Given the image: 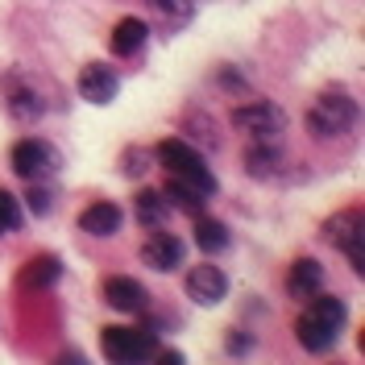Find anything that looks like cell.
Masks as SVG:
<instances>
[{
  "instance_id": "23",
  "label": "cell",
  "mask_w": 365,
  "mask_h": 365,
  "mask_svg": "<svg viewBox=\"0 0 365 365\" xmlns=\"http://www.w3.org/2000/svg\"><path fill=\"white\" fill-rule=\"evenodd\" d=\"M150 4H154V9H162V13H170V17L191 9V0H150Z\"/></svg>"
},
{
  "instance_id": "20",
  "label": "cell",
  "mask_w": 365,
  "mask_h": 365,
  "mask_svg": "<svg viewBox=\"0 0 365 365\" xmlns=\"http://www.w3.org/2000/svg\"><path fill=\"white\" fill-rule=\"evenodd\" d=\"M13 228H21V204H17V195L0 191V237L13 232Z\"/></svg>"
},
{
  "instance_id": "22",
  "label": "cell",
  "mask_w": 365,
  "mask_h": 365,
  "mask_svg": "<svg viewBox=\"0 0 365 365\" xmlns=\"http://www.w3.org/2000/svg\"><path fill=\"white\" fill-rule=\"evenodd\" d=\"M50 207H54V195H50L46 187H34V191H29V212H34V216H46Z\"/></svg>"
},
{
  "instance_id": "11",
  "label": "cell",
  "mask_w": 365,
  "mask_h": 365,
  "mask_svg": "<svg viewBox=\"0 0 365 365\" xmlns=\"http://www.w3.org/2000/svg\"><path fill=\"white\" fill-rule=\"evenodd\" d=\"M63 278V262L54 257V253H42V257H34L21 274H17V282H21L25 291H50L54 282Z\"/></svg>"
},
{
  "instance_id": "15",
  "label": "cell",
  "mask_w": 365,
  "mask_h": 365,
  "mask_svg": "<svg viewBox=\"0 0 365 365\" xmlns=\"http://www.w3.org/2000/svg\"><path fill=\"white\" fill-rule=\"evenodd\" d=\"M145 38H150L145 21H137V17H125V21H116V29H113V38H108V46H113V54L129 58V54H137V50L145 46Z\"/></svg>"
},
{
  "instance_id": "1",
  "label": "cell",
  "mask_w": 365,
  "mask_h": 365,
  "mask_svg": "<svg viewBox=\"0 0 365 365\" xmlns=\"http://www.w3.org/2000/svg\"><path fill=\"white\" fill-rule=\"evenodd\" d=\"M344 319H349V307L344 299H332V295H312L307 299V312L295 319V336L307 353H328L336 336H341Z\"/></svg>"
},
{
  "instance_id": "3",
  "label": "cell",
  "mask_w": 365,
  "mask_h": 365,
  "mask_svg": "<svg viewBox=\"0 0 365 365\" xmlns=\"http://www.w3.org/2000/svg\"><path fill=\"white\" fill-rule=\"evenodd\" d=\"M357 125V100L344 91H328L319 96L316 108L307 113V133L312 137H341Z\"/></svg>"
},
{
  "instance_id": "6",
  "label": "cell",
  "mask_w": 365,
  "mask_h": 365,
  "mask_svg": "<svg viewBox=\"0 0 365 365\" xmlns=\"http://www.w3.org/2000/svg\"><path fill=\"white\" fill-rule=\"evenodd\" d=\"M232 129L253 137V141H274L287 129V113L278 104H270V100H253V104L232 108Z\"/></svg>"
},
{
  "instance_id": "12",
  "label": "cell",
  "mask_w": 365,
  "mask_h": 365,
  "mask_svg": "<svg viewBox=\"0 0 365 365\" xmlns=\"http://www.w3.org/2000/svg\"><path fill=\"white\" fill-rule=\"evenodd\" d=\"M104 303L116 307V312H141L145 307V291H141V282L137 278H108L104 282Z\"/></svg>"
},
{
  "instance_id": "19",
  "label": "cell",
  "mask_w": 365,
  "mask_h": 365,
  "mask_svg": "<svg viewBox=\"0 0 365 365\" xmlns=\"http://www.w3.org/2000/svg\"><path fill=\"white\" fill-rule=\"evenodd\" d=\"M195 245L204 253H220L228 245V228L220 220H207V216H195Z\"/></svg>"
},
{
  "instance_id": "17",
  "label": "cell",
  "mask_w": 365,
  "mask_h": 365,
  "mask_svg": "<svg viewBox=\"0 0 365 365\" xmlns=\"http://www.w3.org/2000/svg\"><path fill=\"white\" fill-rule=\"evenodd\" d=\"M137 220L145 228H162L166 225V216H170V204H166V195H158V191H137Z\"/></svg>"
},
{
  "instance_id": "5",
  "label": "cell",
  "mask_w": 365,
  "mask_h": 365,
  "mask_svg": "<svg viewBox=\"0 0 365 365\" xmlns=\"http://www.w3.org/2000/svg\"><path fill=\"white\" fill-rule=\"evenodd\" d=\"M324 241L328 245H336V250L353 262V270L361 274L365 270V225H361V207H344V212H336L328 225H324Z\"/></svg>"
},
{
  "instance_id": "21",
  "label": "cell",
  "mask_w": 365,
  "mask_h": 365,
  "mask_svg": "<svg viewBox=\"0 0 365 365\" xmlns=\"http://www.w3.org/2000/svg\"><path fill=\"white\" fill-rule=\"evenodd\" d=\"M9 108H13L17 116H38V113H42V104H38V96H34V91H17V96L9 100Z\"/></svg>"
},
{
  "instance_id": "7",
  "label": "cell",
  "mask_w": 365,
  "mask_h": 365,
  "mask_svg": "<svg viewBox=\"0 0 365 365\" xmlns=\"http://www.w3.org/2000/svg\"><path fill=\"white\" fill-rule=\"evenodd\" d=\"M13 170H17L25 182H42L58 170V150L46 145V141H38V137H25V141L13 145Z\"/></svg>"
},
{
  "instance_id": "10",
  "label": "cell",
  "mask_w": 365,
  "mask_h": 365,
  "mask_svg": "<svg viewBox=\"0 0 365 365\" xmlns=\"http://www.w3.org/2000/svg\"><path fill=\"white\" fill-rule=\"evenodd\" d=\"M116 91H120V79H116L113 67L88 63V67L79 71V96H83L88 104H113Z\"/></svg>"
},
{
  "instance_id": "2",
  "label": "cell",
  "mask_w": 365,
  "mask_h": 365,
  "mask_svg": "<svg viewBox=\"0 0 365 365\" xmlns=\"http://www.w3.org/2000/svg\"><path fill=\"white\" fill-rule=\"evenodd\" d=\"M158 162L179 182H187V187H195V191H204V195H212V191H216V175L207 170L204 154H200L191 141H179V137L162 141V145H158Z\"/></svg>"
},
{
  "instance_id": "4",
  "label": "cell",
  "mask_w": 365,
  "mask_h": 365,
  "mask_svg": "<svg viewBox=\"0 0 365 365\" xmlns=\"http://www.w3.org/2000/svg\"><path fill=\"white\" fill-rule=\"evenodd\" d=\"M100 349L116 365H137L158 353V336L150 328H104L100 332Z\"/></svg>"
},
{
  "instance_id": "24",
  "label": "cell",
  "mask_w": 365,
  "mask_h": 365,
  "mask_svg": "<svg viewBox=\"0 0 365 365\" xmlns=\"http://www.w3.org/2000/svg\"><path fill=\"white\" fill-rule=\"evenodd\" d=\"M245 344H253V341H245V336H232V341H228V349H232V353H241Z\"/></svg>"
},
{
  "instance_id": "9",
  "label": "cell",
  "mask_w": 365,
  "mask_h": 365,
  "mask_svg": "<svg viewBox=\"0 0 365 365\" xmlns=\"http://www.w3.org/2000/svg\"><path fill=\"white\" fill-rule=\"evenodd\" d=\"M182 257H187V250H182V241L175 237V232H154V237L141 245V262H145L150 270H158V274L179 270Z\"/></svg>"
},
{
  "instance_id": "8",
  "label": "cell",
  "mask_w": 365,
  "mask_h": 365,
  "mask_svg": "<svg viewBox=\"0 0 365 365\" xmlns=\"http://www.w3.org/2000/svg\"><path fill=\"white\" fill-rule=\"evenodd\" d=\"M187 295L200 307H216L228 295V274L220 266H191L187 270Z\"/></svg>"
},
{
  "instance_id": "13",
  "label": "cell",
  "mask_w": 365,
  "mask_h": 365,
  "mask_svg": "<svg viewBox=\"0 0 365 365\" xmlns=\"http://www.w3.org/2000/svg\"><path fill=\"white\" fill-rule=\"evenodd\" d=\"M319 287H324V270H319V262H312V257H299L295 266H291V278H287V291H291V299H307L319 295Z\"/></svg>"
},
{
  "instance_id": "18",
  "label": "cell",
  "mask_w": 365,
  "mask_h": 365,
  "mask_svg": "<svg viewBox=\"0 0 365 365\" xmlns=\"http://www.w3.org/2000/svg\"><path fill=\"white\" fill-rule=\"evenodd\" d=\"M204 200H207L204 191H195V187H187L170 175V182H166V204L170 207H179L187 216H204Z\"/></svg>"
},
{
  "instance_id": "16",
  "label": "cell",
  "mask_w": 365,
  "mask_h": 365,
  "mask_svg": "<svg viewBox=\"0 0 365 365\" xmlns=\"http://www.w3.org/2000/svg\"><path fill=\"white\" fill-rule=\"evenodd\" d=\"M278 166H282V154L274 150V141H257L253 150H245V170L253 179H274Z\"/></svg>"
},
{
  "instance_id": "14",
  "label": "cell",
  "mask_w": 365,
  "mask_h": 365,
  "mask_svg": "<svg viewBox=\"0 0 365 365\" xmlns=\"http://www.w3.org/2000/svg\"><path fill=\"white\" fill-rule=\"evenodd\" d=\"M120 220H125V216H120V207H116V204H104V200H100V204L83 207V216H79V228H83V232H91V237H113L116 228H120Z\"/></svg>"
}]
</instances>
